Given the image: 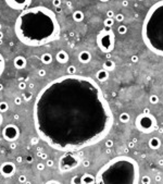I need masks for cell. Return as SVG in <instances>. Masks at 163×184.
I'll use <instances>...</instances> for the list:
<instances>
[{
  "label": "cell",
  "mask_w": 163,
  "mask_h": 184,
  "mask_svg": "<svg viewBox=\"0 0 163 184\" xmlns=\"http://www.w3.org/2000/svg\"><path fill=\"white\" fill-rule=\"evenodd\" d=\"M39 138L60 151H77L99 143L113 125L101 88L88 76L67 74L38 93L33 110Z\"/></svg>",
  "instance_id": "6da1fadb"
},
{
  "label": "cell",
  "mask_w": 163,
  "mask_h": 184,
  "mask_svg": "<svg viewBox=\"0 0 163 184\" xmlns=\"http://www.w3.org/2000/svg\"><path fill=\"white\" fill-rule=\"evenodd\" d=\"M14 31L24 45L38 47L60 37V24L50 9L35 7L24 10L20 14Z\"/></svg>",
  "instance_id": "7a4b0ae2"
},
{
  "label": "cell",
  "mask_w": 163,
  "mask_h": 184,
  "mask_svg": "<svg viewBox=\"0 0 163 184\" xmlns=\"http://www.w3.org/2000/svg\"><path fill=\"white\" fill-rule=\"evenodd\" d=\"M139 167L136 160L127 156H118L98 171L96 183H140Z\"/></svg>",
  "instance_id": "3957f363"
},
{
  "label": "cell",
  "mask_w": 163,
  "mask_h": 184,
  "mask_svg": "<svg viewBox=\"0 0 163 184\" xmlns=\"http://www.w3.org/2000/svg\"><path fill=\"white\" fill-rule=\"evenodd\" d=\"M142 40L149 50L163 57V0L150 7L141 28Z\"/></svg>",
  "instance_id": "277c9868"
},
{
  "label": "cell",
  "mask_w": 163,
  "mask_h": 184,
  "mask_svg": "<svg viewBox=\"0 0 163 184\" xmlns=\"http://www.w3.org/2000/svg\"><path fill=\"white\" fill-rule=\"evenodd\" d=\"M157 125V119L151 113H140L135 120V126L139 132L149 134L154 131Z\"/></svg>",
  "instance_id": "5b68a950"
},
{
  "label": "cell",
  "mask_w": 163,
  "mask_h": 184,
  "mask_svg": "<svg viewBox=\"0 0 163 184\" xmlns=\"http://www.w3.org/2000/svg\"><path fill=\"white\" fill-rule=\"evenodd\" d=\"M79 163L80 157L78 154H76V151H66L59 161V170L61 173L69 172L77 168Z\"/></svg>",
  "instance_id": "8992f818"
},
{
  "label": "cell",
  "mask_w": 163,
  "mask_h": 184,
  "mask_svg": "<svg viewBox=\"0 0 163 184\" xmlns=\"http://www.w3.org/2000/svg\"><path fill=\"white\" fill-rule=\"evenodd\" d=\"M97 45L102 52L109 53L114 49L115 45V36L113 31H103L102 30L97 35Z\"/></svg>",
  "instance_id": "52a82bcc"
},
{
  "label": "cell",
  "mask_w": 163,
  "mask_h": 184,
  "mask_svg": "<svg viewBox=\"0 0 163 184\" xmlns=\"http://www.w3.org/2000/svg\"><path fill=\"white\" fill-rule=\"evenodd\" d=\"M2 137L7 142H17L20 137V129L17 125L15 124H7L2 129Z\"/></svg>",
  "instance_id": "ba28073f"
},
{
  "label": "cell",
  "mask_w": 163,
  "mask_h": 184,
  "mask_svg": "<svg viewBox=\"0 0 163 184\" xmlns=\"http://www.w3.org/2000/svg\"><path fill=\"white\" fill-rule=\"evenodd\" d=\"M15 170H17L15 165L11 161H6L0 166V173L5 178H11L15 173Z\"/></svg>",
  "instance_id": "9c48e42d"
},
{
  "label": "cell",
  "mask_w": 163,
  "mask_h": 184,
  "mask_svg": "<svg viewBox=\"0 0 163 184\" xmlns=\"http://www.w3.org/2000/svg\"><path fill=\"white\" fill-rule=\"evenodd\" d=\"M32 0H6V3L13 10H24L31 5Z\"/></svg>",
  "instance_id": "30bf717a"
},
{
  "label": "cell",
  "mask_w": 163,
  "mask_h": 184,
  "mask_svg": "<svg viewBox=\"0 0 163 184\" xmlns=\"http://www.w3.org/2000/svg\"><path fill=\"white\" fill-rule=\"evenodd\" d=\"M13 64H14V68L17 70H22V69L26 68V64H27V60H26L25 57L23 56H17L14 58L13 60Z\"/></svg>",
  "instance_id": "8fae6325"
},
{
  "label": "cell",
  "mask_w": 163,
  "mask_h": 184,
  "mask_svg": "<svg viewBox=\"0 0 163 184\" xmlns=\"http://www.w3.org/2000/svg\"><path fill=\"white\" fill-rule=\"evenodd\" d=\"M56 59H57V61L59 62V63H66V62L69 61L70 57L69 54H67V52L64 51V50H60V51L57 52V54H56Z\"/></svg>",
  "instance_id": "7c38bea8"
},
{
  "label": "cell",
  "mask_w": 163,
  "mask_h": 184,
  "mask_svg": "<svg viewBox=\"0 0 163 184\" xmlns=\"http://www.w3.org/2000/svg\"><path fill=\"white\" fill-rule=\"evenodd\" d=\"M78 60L82 63H85V64L89 63L90 60H91V54L87 50H83V51H80L79 54H78Z\"/></svg>",
  "instance_id": "4fadbf2b"
},
{
  "label": "cell",
  "mask_w": 163,
  "mask_h": 184,
  "mask_svg": "<svg viewBox=\"0 0 163 184\" xmlns=\"http://www.w3.org/2000/svg\"><path fill=\"white\" fill-rule=\"evenodd\" d=\"M148 146L151 149H153V150H157V149H159L161 147V139L157 136L151 137L148 142Z\"/></svg>",
  "instance_id": "5bb4252c"
},
{
  "label": "cell",
  "mask_w": 163,
  "mask_h": 184,
  "mask_svg": "<svg viewBox=\"0 0 163 184\" xmlns=\"http://www.w3.org/2000/svg\"><path fill=\"white\" fill-rule=\"evenodd\" d=\"M96 78H97L98 81H100V82H106V81L109 78V71L104 70V69L102 68L101 70H99L97 73H96Z\"/></svg>",
  "instance_id": "9a60e30c"
},
{
  "label": "cell",
  "mask_w": 163,
  "mask_h": 184,
  "mask_svg": "<svg viewBox=\"0 0 163 184\" xmlns=\"http://www.w3.org/2000/svg\"><path fill=\"white\" fill-rule=\"evenodd\" d=\"M80 183H86V184H91V183H96V177H94L92 174L89 173H85L80 177Z\"/></svg>",
  "instance_id": "2e32d148"
},
{
  "label": "cell",
  "mask_w": 163,
  "mask_h": 184,
  "mask_svg": "<svg viewBox=\"0 0 163 184\" xmlns=\"http://www.w3.org/2000/svg\"><path fill=\"white\" fill-rule=\"evenodd\" d=\"M102 68H103L104 70L109 71V72H111V71H113L114 69H115V62H114L113 60H111V59L106 60V61L103 62V65H102Z\"/></svg>",
  "instance_id": "e0dca14e"
},
{
  "label": "cell",
  "mask_w": 163,
  "mask_h": 184,
  "mask_svg": "<svg viewBox=\"0 0 163 184\" xmlns=\"http://www.w3.org/2000/svg\"><path fill=\"white\" fill-rule=\"evenodd\" d=\"M85 18V14H84L83 11H80V10H76L75 12L73 13V20L75 22H82Z\"/></svg>",
  "instance_id": "ac0fdd59"
},
{
  "label": "cell",
  "mask_w": 163,
  "mask_h": 184,
  "mask_svg": "<svg viewBox=\"0 0 163 184\" xmlns=\"http://www.w3.org/2000/svg\"><path fill=\"white\" fill-rule=\"evenodd\" d=\"M40 60L44 64H50L52 62V56L51 53H48V52H45V53L41 54L40 57Z\"/></svg>",
  "instance_id": "d6986e66"
},
{
  "label": "cell",
  "mask_w": 163,
  "mask_h": 184,
  "mask_svg": "<svg viewBox=\"0 0 163 184\" xmlns=\"http://www.w3.org/2000/svg\"><path fill=\"white\" fill-rule=\"evenodd\" d=\"M129 120H130V117L127 112H122L120 114V121L122 123H127L129 122Z\"/></svg>",
  "instance_id": "ffe728a7"
},
{
  "label": "cell",
  "mask_w": 163,
  "mask_h": 184,
  "mask_svg": "<svg viewBox=\"0 0 163 184\" xmlns=\"http://www.w3.org/2000/svg\"><path fill=\"white\" fill-rule=\"evenodd\" d=\"M5 68H6V61H5V58L2 57V54L0 53V76L2 75L3 71H5Z\"/></svg>",
  "instance_id": "44dd1931"
},
{
  "label": "cell",
  "mask_w": 163,
  "mask_h": 184,
  "mask_svg": "<svg viewBox=\"0 0 163 184\" xmlns=\"http://www.w3.org/2000/svg\"><path fill=\"white\" fill-rule=\"evenodd\" d=\"M149 101H150L151 105H157L160 101V98H159L158 95H151V96L149 97Z\"/></svg>",
  "instance_id": "7402d4cb"
},
{
  "label": "cell",
  "mask_w": 163,
  "mask_h": 184,
  "mask_svg": "<svg viewBox=\"0 0 163 184\" xmlns=\"http://www.w3.org/2000/svg\"><path fill=\"white\" fill-rule=\"evenodd\" d=\"M8 110H9V104L6 101L0 102V112L3 113V112H7Z\"/></svg>",
  "instance_id": "603a6c76"
},
{
  "label": "cell",
  "mask_w": 163,
  "mask_h": 184,
  "mask_svg": "<svg viewBox=\"0 0 163 184\" xmlns=\"http://www.w3.org/2000/svg\"><path fill=\"white\" fill-rule=\"evenodd\" d=\"M114 24V19L113 18H106V20L103 21V25L104 26H113Z\"/></svg>",
  "instance_id": "cb8c5ba5"
},
{
  "label": "cell",
  "mask_w": 163,
  "mask_h": 184,
  "mask_svg": "<svg viewBox=\"0 0 163 184\" xmlns=\"http://www.w3.org/2000/svg\"><path fill=\"white\" fill-rule=\"evenodd\" d=\"M118 32L120 35H125L127 33V26L126 25H120L118 27Z\"/></svg>",
  "instance_id": "d4e9b609"
},
{
  "label": "cell",
  "mask_w": 163,
  "mask_h": 184,
  "mask_svg": "<svg viewBox=\"0 0 163 184\" xmlns=\"http://www.w3.org/2000/svg\"><path fill=\"white\" fill-rule=\"evenodd\" d=\"M67 74H71V75H73V74H76V68H75V65H69V66H67Z\"/></svg>",
  "instance_id": "484cf974"
},
{
  "label": "cell",
  "mask_w": 163,
  "mask_h": 184,
  "mask_svg": "<svg viewBox=\"0 0 163 184\" xmlns=\"http://www.w3.org/2000/svg\"><path fill=\"white\" fill-rule=\"evenodd\" d=\"M21 96H23V99L25 100V101H29L32 99V93H24V94H22Z\"/></svg>",
  "instance_id": "4316f807"
},
{
  "label": "cell",
  "mask_w": 163,
  "mask_h": 184,
  "mask_svg": "<svg viewBox=\"0 0 163 184\" xmlns=\"http://www.w3.org/2000/svg\"><path fill=\"white\" fill-rule=\"evenodd\" d=\"M13 101H14V104L17 105V106H21L22 102H23V97H21V96H17V97L14 98V100H13Z\"/></svg>",
  "instance_id": "83f0119b"
},
{
  "label": "cell",
  "mask_w": 163,
  "mask_h": 184,
  "mask_svg": "<svg viewBox=\"0 0 163 184\" xmlns=\"http://www.w3.org/2000/svg\"><path fill=\"white\" fill-rule=\"evenodd\" d=\"M140 183H144V184H149L151 183V179L148 177V175H145L142 179H140Z\"/></svg>",
  "instance_id": "f1b7e54d"
},
{
  "label": "cell",
  "mask_w": 163,
  "mask_h": 184,
  "mask_svg": "<svg viewBox=\"0 0 163 184\" xmlns=\"http://www.w3.org/2000/svg\"><path fill=\"white\" fill-rule=\"evenodd\" d=\"M114 18H115V21H118V22H123L124 21V15L123 14H121V13L116 14Z\"/></svg>",
  "instance_id": "f546056e"
},
{
  "label": "cell",
  "mask_w": 163,
  "mask_h": 184,
  "mask_svg": "<svg viewBox=\"0 0 163 184\" xmlns=\"http://www.w3.org/2000/svg\"><path fill=\"white\" fill-rule=\"evenodd\" d=\"M113 145H114V143H113L112 139H107V142H106V147L107 148H112Z\"/></svg>",
  "instance_id": "4dcf8cb0"
},
{
  "label": "cell",
  "mask_w": 163,
  "mask_h": 184,
  "mask_svg": "<svg viewBox=\"0 0 163 184\" xmlns=\"http://www.w3.org/2000/svg\"><path fill=\"white\" fill-rule=\"evenodd\" d=\"M26 86H27V85H26V83L24 82V81H20V83H19V85H17V87L20 88V89H25L26 88Z\"/></svg>",
  "instance_id": "1f68e13d"
},
{
  "label": "cell",
  "mask_w": 163,
  "mask_h": 184,
  "mask_svg": "<svg viewBox=\"0 0 163 184\" xmlns=\"http://www.w3.org/2000/svg\"><path fill=\"white\" fill-rule=\"evenodd\" d=\"M38 75H39L40 77H45V76L47 75V72H46L45 69H40V70H38Z\"/></svg>",
  "instance_id": "d6a6232c"
},
{
  "label": "cell",
  "mask_w": 163,
  "mask_h": 184,
  "mask_svg": "<svg viewBox=\"0 0 163 184\" xmlns=\"http://www.w3.org/2000/svg\"><path fill=\"white\" fill-rule=\"evenodd\" d=\"M61 0H52V5L54 8H60L61 7Z\"/></svg>",
  "instance_id": "836d02e7"
},
{
  "label": "cell",
  "mask_w": 163,
  "mask_h": 184,
  "mask_svg": "<svg viewBox=\"0 0 163 184\" xmlns=\"http://www.w3.org/2000/svg\"><path fill=\"white\" fill-rule=\"evenodd\" d=\"M71 183H80V177H79V175H76V177L72 178V179H71Z\"/></svg>",
  "instance_id": "e575fe53"
},
{
  "label": "cell",
  "mask_w": 163,
  "mask_h": 184,
  "mask_svg": "<svg viewBox=\"0 0 163 184\" xmlns=\"http://www.w3.org/2000/svg\"><path fill=\"white\" fill-rule=\"evenodd\" d=\"M19 182L20 183H27V179H26V177L24 174H21L19 177Z\"/></svg>",
  "instance_id": "d590c367"
},
{
  "label": "cell",
  "mask_w": 163,
  "mask_h": 184,
  "mask_svg": "<svg viewBox=\"0 0 163 184\" xmlns=\"http://www.w3.org/2000/svg\"><path fill=\"white\" fill-rule=\"evenodd\" d=\"M45 167H46V165H44L43 162L37 163V166H36V168H37V170H38V171H43V170L45 169Z\"/></svg>",
  "instance_id": "8d00e7d4"
},
{
  "label": "cell",
  "mask_w": 163,
  "mask_h": 184,
  "mask_svg": "<svg viewBox=\"0 0 163 184\" xmlns=\"http://www.w3.org/2000/svg\"><path fill=\"white\" fill-rule=\"evenodd\" d=\"M38 142H39V136L38 137H32L31 144L32 145H36V144H38Z\"/></svg>",
  "instance_id": "74e56055"
},
{
  "label": "cell",
  "mask_w": 163,
  "mask_h": 184,
  "mask_svg": "<svg viewBox=\"0 0 163 184\" xmlns=\"http://www.w3.org/2000/svg\"><path fill=\"white\" fill-rule=\"evenodd\" d=\"M115 17V14H114L113 10H109L107 11V18H114Z\"/></svg>",
  "instance_id": "f35d334b"
},
{
  "label": "cell",
  "mask_w": 163,
  "mask_h": 184,
  "mask_svg": "<svg viewBox=\"0 0 163 184\" xmlns=\"http://www.w3.org/2000/svg\"><path fill=\"white\" fill-rule=\"evenodd\" d=\"M53 165H54V161L52 160V159H47V163H46L47 167L51 168V167H53Z\"/></svg>",
  "instance_id": "ab89813d"
},
{
  "label": "cell",
  "mask_w": 163,
  "mask_h": 184,
  "mask_svg": "<svg viewBox=\"0 0 163 184\" xmlns=\"http://www.w3.org/2000/svg\"><path fill=\"white\" fill-rule=\"evenodd\" d=\"M139 60V58H138V56L137 54H134V56H132L130 57V61L132 62H134V63H136V62Z\"/></svg>",
  "instance_id": "60d3db41"
},
{
  "label": "cell",
  "mask_w": 163,
  "mask_h": 184,
  "mask_svg": "<svg viewBox=\"0 0 163 184\" xmlns=\"http://www.w3.org/2000/svg\"><path fill=\"white\" fill-rule=\"evenodd\" d=\"M25 161L27 163H32L34 161V158H33V156H26V158H25Z\"/></svg>",
  "instance_id": "b9f144b4"
},
{
  "label": "cell",
  "mask_w": 163,
  "mask_h": 184,
  "mask_svg": "<svg viewBox=\"0 0 163 184\" xmlns=\"http://www.w3.org/2000/svg\"><path fill=\"white\" fill-rule=\"evenodd\" d=\"M39 157L41 159H44V160H47V159H48V155L46 153H41V154L39 153Z\"/></svg>",
  "instance_id": "7bdbcfd3"
},
{
  "label": "cell",
  "mask_w": 163,
  "mask_h": 184,
  "mask_svg": "<svg viewBox=\"0 0 163 184\" xmlns=\"http://www.w3.org/2000/svg\"><path fill=\"white\" fill-rule=\"evenodd\" d=\"M83 166H84V167H89V166H90V161L88 160V159L83 160Z\"/></svg>",
  "instance_id": "ee69618b"
},
{
  "label": "cell",
  "mask_w": 163,
  "mask_h": 184,
  "mask_svg": "<svg viewBox=\"0 0 163 184\" xmlns=\"http://www.w3.org/2000/svg\"><path fill=\"white\" fill-rule=\"evenodd\" d=\"M10 148L11 149L17 148V143H15V142H11V143H10Z\"/></svg>",
  "instance_id": "f6af8a7d"
},
{
  "label": "cell",
  "mask_w": 163,
  "mask_h": 184,
  "mask_svg": "<svg viewBox=\"0 0 163 184\" xmlns=\"http://www.w3.org/2000/svg\"><path fill=\"white\" fill-rule=\"evenodd\" d=\"M23 160H24V158L22 157V156H17V163L23 162Z\"/></svg>",
  "instance_id": "bcb514c9"
},
{
  "label": "cell",
  "mask_w": 163,
  "mask_h": 184,
  "mask_svg": "<svg viewBox=\"0 0 163 184\" xmlns=\"http://www.w3.org/2000/svg\"><path fill=\"white\" fill-rule=\"evenodd\" d=\"M122 6H123V7H127L128 6V0H123V1H122Z\"/></svg>",
  "instance_id": "7dc6e473"
},
{
  "label": "cell",
  "mask_w": 163,
  "mask_h": 184,
  "mask_svg": "<svg viewBox=\"0 0 163 184\" xmlns=\"http://www.w3.org/2000/svg\"><path fill=\"white\" fill-rule=\"evenodd\" d=\"M103 31H112V27H111V26H104Z\"/></svg>",
  "instance_id": "c3c4849f"
},
{
  "label": "cell",
  "mask_w": 163,
  "mask_h": 184,
  "mask_svg": "<svg viewBox=\"0 0 163 184\" xmlns=\"http://www.w3.org/2000/svg\"><path fill=\"white\" fill-rule=\"evenodd\" d=\"M13 119H14L15 121H17V120H19V119H20V116H19V114H17V113H15L14 116H13Z\"/></svg>",
  "instance_id": "681fc988"
},
{
  "label": "cell",
  "mask_w": 163,
  "mask_h": 184,
  "mask_svg": "<svg viewBox=\"0 0 163 184\" xmlns=\"http://www.w3.org/2000/svg\"><path fill=\"white\" fill-rule=\"evenodd\" d=\"M47 183H60L59 181H56V180H49Z\"/></svg>",
  "instance_id": "f907efd6"
},
{
  "label": "cell",
  "mask_w": 163,
  "mask_h": 184,
  "mask_svg": "<svg viewBox=\"0 0 163 184\" xmlns=\"http://www.w3.org/2000/svg\"><path fill=\"white\" fill-rule=\"evenodd\" d=\"M142 112H144V113H150V109H149V108H145Z\"/></svg>",
  "instance_id": "816d5d0a"
},
{
  "label": "cell",
  "mask_w": 163,
  "mask_h": 184,
  "mask_svg": "<svg viewBox=\"0 0 163 184\" xmlns=\"http://www.w3.org/2000/svg\"><path fill=\"white\" fill-rule=\"evenodd\" d=\"M2 122H3V117H2V114H1V112H0V125L2 124Z\"/></svg>",
  "instance_id": "f5cc1de1"
},
{
  "label": "cell",
  "mask_w": 163,
  "mask_h": 184,
  "mask_svg": "<svg viewBox=\"0 0 163 184\" xmlns=\"http://www.w3.org/2000/svg\"><path fill=\"white\" fill-rule=\"evenodd\" d=\"M154 180H156L157 182H160V181H161V175H157L156 179H154Z\"/></svg>",
  "instance_id": "db71d44e"
},
{
  "label": "cell",
  "mask_w": 163,
  "mask_h": 184,
  "mask_svg": "<svg viewBox=\"0 0 163 184\" xmlns=\"http://www.w3.org/2000/svg\"><path fill=\"white\" fill-rule=\"evenodd\" d=\"M134 144H135L134 142H129V143H128V146H129V147H133V146H134Z\"/></svg>",
  "instance_id": "11a10c76"
},
{
  "label": "cell",
  "mask_w": 163,
  "mask_h": 184,
  "mask_svg": "<svg viewBox=\"0 0 163 184\" xmlns=\"http://www.w3.org/2000/svg\"><path fill=\"white\" fill-rule=\"evenodd\" d=\"M2 38H3V33L0 31V39H2Z\"/></svg>",
  "instance_id": "9f6ffc18"
},
{
  "label": "cell",
  "mask_w": 163,
  "mask_h": 184,
  "mask_svg": "<svg viewBox=\"0 0 163 184\" xmlns=\"http://www.w3.org/2000/svg\"><path fill=\"white\" fill-rule=\"evenodd\" d=\"M57 12H59V13H61V12H62V9H61V8H57Z\"/></svg>",
  "instance_id": "6f0895ef"
},
{
  "label": "cell",
  "mask_w": 163,
  "mask_h": 184,
  "mask_svg": "<svg viewBox=\"0 0 163 184\" xmlns=\"http://www.w3.org/2000/svg\"><path fill=\"white\" fill-rule=\"evenodd\" d=\"M2 89H3V85L1 84V83H0V92H1Z\"/></svg>",
  "instance_id": "680465c9"
},
{
  "label": "cell",
  "mask_w": 163,
  "mask_h": 184,
  "mask_svg": "<svg viewBox=\"0 0 163 184\" xmlns=\"http://www.w3.org/2000/svg\"><path fill=\"white\" fill-rule=\"evenodd\" d=\"M29 87H31V88H34V87H35V85L32 83V84H29Z\"/></svg>",
  "instance_id": "91938a15"
},
{
  "label": "cell",
  "mask_w": 163,
  "mask_h": 184,
  "mask_svg": "<svg viewBox=\"0 0 163 184\" xmlns=\"http://www.w3.org/2000/svg\"><path fill=\"white\" fill-rule=\"evenodd\" d=\"M159 165H163V160H160V161H159Z\"/></svg>",
  "instance_id": "94428289"
},
{
  "label": "cell",
  "mask_w": 163,
  "mask_h": 184,
  "mask_svg": "<svg viewBox=\"0 0 163 184\" xmlns=\"http://www.w3.org/2000/svg\"><path fill=\"white\" fill-rule=\"evenodd\" d=\"M100 1H102V2H107V1H109V0H100Z\"/></svg>",
  "instance_id": "6125c7cd"
},
{
  "label": "cell",
  "mask_w": 163,
  "mask_h": 184,
  "mask_svg": "<svg viewBox=\"0 0 163 184\" xmlns=\"http://www.w3.org/2000/svg\"><path fill=\"white\" fill-rule=\"evenodd\" d=\"M0 45H2V39H0Z\"/></svg>",
  "instance_id": "be15d7a7"
},
{
  "label": "cell",
  "mask_w": 163,
  "mask_h": 184,
  "mask_svg": "<svg viewBox=\"0 0 163 184\" xmlns=\"http://www.w3.org/2000/svg\"><path fill=\"white\" fill-rule=\"evenodd\" d=\"M0 30H1V24H0Z\"/></svg>",
  "instance_id": "e7e4bbea"
},
{
  "label": "cell",
  "mask_w": 163,
  "mask_h": 184,
  "mask_svg": "<svg viewBox=\"0 0 163 184\" xmlns=\"http://www.w3.org/2000/svg\"><path fill=\"white\" fill-rule=\"evenodd\" d=\"M139 1H142V0H139Z\"/></svg>",
  "instance_id": "03108f58"
}]
</instances>
